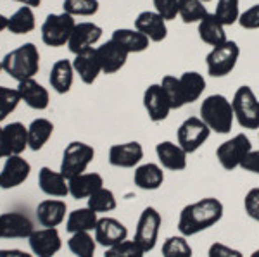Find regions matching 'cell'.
<instances>
[{"instance_id": "30bf717a", "label": "cell", "mask_w": 259, "mask_h": 257, "mask_svg": "<svg viewBox=\"0 0 259 257\" xmlns=\"http://www.w3.org/2000/svg\"><path fill=\"white\" fill-rule=\"evenodd\" d=\"M211 133L209 126L200 118H187L177 130V143L190 156L209 140Z\"/></svg>"}, {"instance_id": "ab89813d", "label": "cell", "mask_w": 259, "mask_h": 257, "mask_svg": "<svg viewBox=\"0 0 259 257\" xmlns=\"http://www.w3.org/2000/svg\"><path fill=\"white\" fill-rule=\"evenodd\" d=\"M214 16L223 26H232L239 23L240 18V0H218Z\"/></svg>"}, {"instance_id": "ba28073f", "label": "cell", "mask_w": 259, "mask_h": 257, "mask_svg": "<svg viewBox=\"0 0 259 257\" xmlns=\"http://www.w3.org/2000/svg\"><path fill=\"white\" fill-rule=\"evenodd\" d=\"M252 150V143H250L249 136L245 133H237L232 138L225 140L223 143L218 145L216 148V159L225 171H233V169L240 168L244 157Z\"/></svg>"}, {"instance_id": "7bdbcfd3", "label": "cell", "mask_w": 259, "mask_h": 257, "mask_svg": "<svg viewBox=\"0 0 259 257\" xmlns=\"http://www.w3.org/2000/svg\"><path fill=\"white\" fill-rule=\"evenodd\" d=\"M104 257H145V250L135 240H124L118 245L106 248Z\"/></svg>"}, {"instance_id": "7402d4cb", "label": "cell", "mask_w": 259, "mask_h": 257, "mask_svg": "<svg viewBox=\"0 0 259 257\" xmlns=\"http://www.w3.org/2000/svg\"><path fill=\"white\" fill-rule=\"evenodd\" d=\"M18 92L21 95V102H24L28 107H31L35 111H45L50 104L49 90L44 85H40L35 78L19 81Z\"/></svg>"}, {"instance_id": "816d5d0a", "label": "cell", "mask_w": 259, "mask_h": 257, "mask_svg": "<svg viewBox=\"0 0 259 257\" xmlns=\"http://www.w3.org/2000/svg\"><path fill=\"white\" fill-rule=\"evenodd\" d=\"M14 2H18V4H23V6H26V7H40V4H41V0H14Z\"/></svg>"}, {"instance_id": "3957f363", "label": "cell", "mask_w": 259, "mask_h": 257, "mask_svg": "<svg viewBox=\"0 0 259 257\" xmlns=\"http://www.w3.org/2000/svg\"><path fill=\"white\" fill-rule=\"evenodd\" d=\"M199 118L209 126L211 131L218 135H228L235 121L232 100H228L221 93L209 95L200 102Z\"/></svg>"}, {"instance_id": "5b68a950", "label": "cell", "mask_w": 259, "mask_h": 257, "mask_svg": "<svg viewBox=\"0 0 259 257\" xmlns=\"http://www.w3.org/2000/svg\"><path fill=\"white\" fill-rule=\"evenodd\" d=\"M76 26V21L68 12H61V14H49L41 24V41L47 47L59 48L68 45Z\"/></svg>"}, {"instance_id": "681fc988", "label": "cell", "mask_w": 259, "mask_h": 257, "mask_svg": "<svg viewBox=\"0 0 259 257\" xmlns=\"http://www.w3.org/2000/svg\"><path fill=\"white\" fill-rule=\"evenodd\" d=\"M0 257H31V254L19 248H0Z\"/></svg>"}, {"instance_id": "6f0895ef", "label": "cell", "mask_w": 259, "mask_h": 257, "mask_svg": "<svg viewBox=\"0 0 259 257\" xmlns=\"http://www.w3.org/2000/svg\"><path fill=\"white\" fill-rule=\"evenodd\" d=\"M257 136H259V135H257Z\"/></svg>"}, {"instance_id": "cb8c5ba5", "label": "cell", "mask_w": 259, "mask_h": 257, "mask_svg": "<svg viewBox=\"0 0 259 257\" xmlns=\"http://www.w3.org/2000/svg\"><path fill=\"white\" fill-rule=\"evenodd\" d=\"M133 183L140 190H145V192L159 190L164 183V171L156 163L139 164L135 168V173H133Z\"/></svg>"}, {"instance_id": "52a82bcc", "label": "cell", "mask_w": 259, "mask_h": 257, "mask_svg": "<svg viewBox=\"0 0 259 257\" xmlns=\"http://www.w3.org/2000/svg\"><path fill=\"white\" fill-rule=\"evenodd\" d=\"M95 157V148L85 142H71L66 145L64 152H62V161L59 171L66 180L87 173V168Z\"/></svg>"}, {"instance_id": "c3c4849f", "label": "cell", "mask_w": 259, "mask_h": 257, "mask_svg": "<svg viewBox=\"0 0 259 257\" xmlns=\"http://www.w3.org/2000/svg\"><path fill=\"white\" fill-rule=\"evenodd\" d=\"M240 169H244V171H247V173H252V175H259V148L257 150L252 148V150L244 157V161H242V164H240Z\"/></svg>"}, {"instance_id": "4dcf8cb0", "label": "cell", "mask_w": 259, "mask_h": 257, "mask_svg": "<svg viewBox=\"0 0 259 257\" xmlns=\"http://www.w3.org/2000/svg\"><path fill=\"white\" fill-rule=\"evenodd\" d=\"M54 133V124L52 121L45 118L33 119L31 124L28 126V148L33 152H38L45 147V143L50 140Z\"/></svg>"}, {"instance_id": "e0dca14e", "label": "cell", "mask_w": 259, "mask_h": 257, "mask_svg": "<svg viewBox=\"0 0 259 257\" xmlns=\"http://www.w3.org/2000/svg\"><path fill=\"white\" fill-rule=\"evenodd\" d=\"M142 159H144V147L139 142L116 143L109 148V164L114 168H137Z\"/></svg>"}, {"instance_id": "1f68e13d", "label": "cell", "mask_w": 259, "mask_h": 257, "mask_svg": "<svg viewBox=\"0 0 259 257\" xmlns=\"http://www.w3.org/2000/svg\"><path fill=\"white\" fill-rule=\"evenodd\" d=\"M4 136L11 156H21L28 148V128L23 123L16 121L4 126Z\"/></svg>"}, {"instance_id": "d4e9b609", "label": "cell", "mask_w": 259, "mask_h": 257, "mask_svg": "<svg viewBox=\"0 0 259 257\" xmlns=\"http://www.w3.org/2000/svg\"><path fill=\"white\" fill-rule=\"evenodd\" d=\"M38 186L40 190L49 197L54 198H62L66 195H69V183L61 171H54V169L44 168L38 171Z\"/></svg>"}, {"instance_id": "4316f807", "label": "cell", "mask_w": 259, "mask_h": 257, "mask_svg": "<svg viewBox=\"0 0 259 257\" xmlns=\"http://www.w3.org/2000/svg\"><path fill=\"white\" fill-rule=\"evenodd\" d=\"M223 24L220 23V19L214 16V12H207L202 19L197 23V33L199 38L204 41V43L211 45V47H218V45L225 43L227 38V31H225Z\"/></svg>"}, {"instance_id": "d590c367", "label": "cell", "mask_w": 259, "mask_h": 257, "mask_svg": "<svg viewBox=\"0 0 259 257\" xmlns=\"http://www.w3.org/2000/svg\"><path fill=\"white\" fill-rule=\"evenodd\" d=\"M87 207H90L94 213L104 214V213H111L118 207V200H116L114 192L106 186H102L100 190H97L95 193L87 198Z\"/></svg>"}, {"instance_id": "b9f144b4", "label": "cell", "mask_w": 259, "mask_h": 257, "mask_svg": "<svg viewBox=\"0 0 259 257\" xmlns=\"http://www.w3.org/2000/svg\"><path fill=\"white\" fill-rule=\"evenodd\" d=\"M19 102H21V95L18 92V88L0 86V123L11 113H14L18 109Z\"/></svg>"}, {"instance_id": "44dd1931", "label": "cell", "mask_w": 259, "mask_h": 257, "mask_svg": "<svg viewBox=\"0 0 259 257\" xmlns=\"http://www.w3.org/2000/svg\"><path fill=\"white\" fill-rule=\"evenodd\" d=\"M73 69L85 85H92V83L97 81V78L102 73V66H100L95 47L76 54L73 59Z\"/></svg>"}, {"instance_id": "2e32d148", "label": "cell", "mask_w": 259, "mask_h": 257, "mask_svg": "<svg viewBox=\"0 0 259 257\" xmlns=\"http://www.w3.org/2000/svg\"><path fill=\"white\" fill-rule=\"evenodd\" d=\"M35 225L23 213L0 214V238H30Z\"/></svg>"}, {"instance_id": "7dc6e473", "label": "cell", "mask_w": 259, "mask_h": 257, "mask_svg": "<svg viewBox=\"0 0 259 257\" xmlns=\"http://www.w3.org/2000/svg\"><path fill=\"white\" fill-rule=\"evenodd\" d=\"M207 257H244L239 248H233L227 243L214 242L207 248Z\"/></svg>"}, {"instance_id": "5bb4252c", "label": "cell", "mask_w": 259, "mask_h": 257, "mask_svg": "<svg viewBox=\"0 0 259 257\" xmlns=\"http://www.w3.org/2000/svg\"><path fill=\"white\" fill-rule=\"evenodd\" d=\"M31 173V164L21 156L7 157L2 171H0V188L11 190L23 185Z\"/></svg>"}, {"instance_id": "83f0119b", "label": "cell", "mask_w": 259, "mask_h": 257, "mask_svg": "<svg viewBox=\"0 0 259 257\" xmlns=\"http://www.w3.org/2000/svg\"><path fill=\"white\" fill-rule=\"evenodd\" d=\"M74 80V69H73V62L68 59H59L52 64L50 69V76L49 83L52 86V90L59 95L68 93L73 86Z\"/></svg>"}, {"instance_id": "4fadbf2b", "label": "cell", "mask_w": 259, "mask_h": 257, "mask_svg": "<svg viewBox=\"0 0 259 257\" xmlns=\"http://www.w3.org/2000/svg\"><path fill=\"white\" fill-rule=\"evenodd\" d=\"M102 28L90 21H83V23H76L74 31L71 35L68 41V48L71 54H80L85 52L89 48H94L99 43V40L102 38Z\"/></svg>"}, {"instance_id": "74e56055", "label": "cell", "mask_w": 259, "mask_h": 257, "mask_svg": "<svg viewBox=\"0 0 259 257\" xmlns=\"http://www.w3.org/2000/svg\"><path fill=\"white\" fill-rule=\"evenodd\" d=\"M159 85L162 86V90H164L166 97H168L171 109L177 111V109H182L183 106H187L185 97H183L182 85H180V78L173 76V74H166V76H162Z\"/></svg>"}, {"instance_id": "db71d44e", "label": "cell", "mask_w": 259, "mask_h": 257, "mask_svg": "<svg viewBox=\"0 0 259 257\" xmlns=\"http://www.w3.org/2000/svg\"><path fill=\"white\" fill-rule=\"evenodd\" d=\"M249 257H259V248H257V250H254Z\"/></svg>"}, {"instance_id": "d6a6232c", "label": "cell", "mask_w": 259, "mask_h": 257, "mask_svg": "<svg viewBox=\"0 0 259 257\" xmlns=\"http://www.w3.org/2000/svg\"><path fill=\"white\" fill-rule=\"evenodd\" d=\"M180 78V85L183 90V97L187 104L197 102L206 90V78L199 71H185Z\"/></svg>"}, {"instance_id": "f1b7e54d", "label": "cell", "mask_w": 259, "mask_h": 257, "mask_svg": "<svg viewBox=\"0 0 259 257\" xmlns=\"http://www.w3.org/2000/svg\"><path fill=\"white\" fill-rule=\"evenodd\" d=\"M112 41L123 47L128 54H140L145 52L150 45V40L144 33H140L135 28H119V30H114L111 36Z\"/></svg>"}, {"instance_id": "9f6ffc18", "label": "cell", "mask_w": 259, "mask_h": 257, "mask_svg": "<svg viewBox=\"0 0 259 257\" xmlns=\"http://www.w3.org/2000/svg\"><path fill=\"white\" fill-rule=\"evenodd\" d=\"M0 73H2V62H0Z\"/></svg>"}, {"instance_id": "60d3db41", "label": "cell", "mask_w": 259, "mask_h": 257, "mask_svg": "<svg viewBox=\"0 0 259 257\" xmlns=\"http://www.w3.org/2000/svg\"><path fill=\"white\" fill-rule=\"evenodd\" d=\"M99 0H64L62 2V12H68L74 18V16H80V18H90L99 12Z\"/></svg>"}, {"instance_id": "ee69618b", "label": "cell", "mask_w": 259, "mask_h": 257, "mask_svg": "<svg viewBox=\"0 0 259 257\" xmlns=\"http://www.w3.org/2000/svg\"><path fill=\"white\" fill-rule=\"evenodd\" d=\"M152 4H154V11L159 16H162V19H166V21L177 19L178 9H180V0H152Z\"/></svg>"}, {"instance_id": "484cf974", "label": "cell", "mask_w": 259, "mask_h": 257, "mask_svg": "<svg viewBox=\"0 0 259 257\" xmlns=\"http://www.w3.org/2000/svg\"><path fill=\"white\" fill-rule=\"evenodd\" d=\"M69 183V195L74 200L89 198L92 193H95L104 186V178L99 173H81V175L68 180Z\"/></svg>"}, {"instance_id": "7c38bea8", "label": "cell", "mask_w": 259, "mask_h": 257, "mask_svg": "<svg viewBox=\"0 0 259 257\" xmlns=\"http://www.w3.org/2000/svg\"><path fill=\"white\" fill-rule=\"evenodd\" d=\"M94 238L97 245L109 248L128 240V228L116 218H99L94 230Z\"/></svg>"}, {"instance_id": "6da1fadb", "label": "cell", "mask_w": 259, "mask_h": 257, "mask_svg": "<svg viewBox=\"0 0 259 257\" xmlns=\"http://www.w3.org/2000/svg\"><path fill=\"white\" fill-rule=\"evenodd\" d=\"M225 205L216 197H204L187 204L180 213L178 231L183 237H194L202 231L209 230L223 219Z\"/></svg>"}, {"instance_id": "603a6c76", "label": "cell", "mask_w": 259, "mask_h": 257, "mask_svg": "<svg viewBox=\"0 0 259 257\" xmlns=\"http://www.w3.org/2000/svg\"><path fill=\"white\" fill-rule=\"evenodd\" d=\"M36 219L44 228H56L66 219L68 205L61 198H45L36 205Z\"/></svg>"}, {"instance_id": "f6af8a7d", "label": "cell", "mask_w": 259, "mask_h": 257, "mask_svg": "<svg viewBox=\"0 0 259 257\" xmlns=\"http://www.w3.org/2000/svg\"><path fill=\"white\" fill-rule=\"evenodd\" d=\"M244 209L245 214L259 223V186L250 188L244 197Z\"/></svg>"}, {"instance_id": "9a60e30c", "label": "cell", "mask_w": 259, "mask_h": 257, "mask_svg": "<svg viewBox=\"0 0 259 257\" xmlns=\"http://www.w3.org/2000/svg\"><path fill=\"white\" fill-rule=\"evenodd\" d=\"M31 252L36 257H54L62 247L61 235L57 228H41L35 230L28 238Z\"/></svg>"}, {"instance_id": "8fae6325", "label": "cell", "mask_w": 259, "mask_h": 257, "mask_svg": "<svg viewBox=\"0 0 259 257\" xmlns=\"http://www.w3.org/2000/svg\"><path fill=\"white\" fill-rule=\"evenodd\" d=\"M144 107L149 119L152 123H162L168 119L171 109V104L166 97L164 90L159 83H152L145 88L144 92Z\"/></svg>"}, {"instance_id": "8d00e7d4", "label": "cell", "mask_w": 259, "mask_h": 257, "mask_svg": "<svg viewBox=\"0 0 259 257\" xmlns=\"http://www.w3.org/2000/svg\"><path fill=\"white\" fill-rule=\"evenodd\" d=\"M161 254L162 257H192L194 250H192V245L187 237L173 235V237H168L162 242Z\"/></svg>"}, {"instance_id": "ffe728a7", "label": "cell", "mask_w": 259, "mask_h": 257, "mask_svg": "<svg viewBox=\"0 0 259 257\" xmlns=\"http://www.w3.org/2000/svg\"><path fill=\"white\" fill-rule=\"evenodd\" d=\"M95 50H97L104 74H114L121 71V69L124 68V64H126L128 56H130L123 47H119V45L112 40L102 43L100 47H95Z\"/></svg>"}, {"instance_id": "f35d334b", "label": "cell", "mask_w": 259, "mask_h": 257, "mask_svg": "<svg viewBox=\"0 0 259 257\" xmlns=\"http://www.w3.org/2000/svg\"><path fill=\"white\" fill-rule=\"evenodd\" d=\"M206 6H204L202 0H180V9L178 16L185 24H194L199 23L204 16L207 14Z\"/></svg>"}, {"instance_id": "836d02e7", "label": "cell", "mask_w": 259, "mask_h": 257, "mask_svg": "<svg viewBox=\"0 0 259 257\" xmlns=\"http://www.w3.org/2000/svg\"><path fill=\"white\" fill-rule=\"evenodd\" d=\"M36 26L35 21V14H33L31 7L21 6L18 11L9 18V23H7V30L14 35H26V33H31Z\"/></svg>"}, {"instance_id": "7a4b0ae2", "label": "cell", "mask_w": 259, "mask_h": 257, "mask_svg": "<svg viewBox=\"0 0 259 257\" xmlns=\"http://www.w3.org/2000/svg\"><path fill=\"white\" fill-rule=\"evenodd\" d=\"M0 62H2V71H6L11 78H14L19 83L35 78V74H38L40 52L35 43L28 41V43L19 45L18 48L6 54Z\"/></svg>"}, {"instance_id": "f907efd6", "label": "cell", "mask_w": 259, "mask_h": 257, "mask_svg": "<svg viewBox=\"0 0 259 257\" xmlns=\"http://www.w3.org/2000/svg\"><path fill=\"white\" fill-rule=\"evenodd\" d=\"M9 148H7V143H6V136H4V128L0 126V159L2 157H9Z\"/></svg>"}, {"instance_id": "e575fe53", "label": "cell", "mask_w": 259, "mask_h": 257, "mask_svg": "<svg viewBox=\"0 0 259 257\" xmlns=\"http://www.w3.org/2000/svg\"><path fill=\"white\" fill-rule=\"evenodd\" d=\"M68 248L74 257H95V248L97 242L89 231H78L73 233L68 240Z\"/></svg>"}, {"instance_id": "11a10c76", "label": "cell", "mask_w": 259, "mask_h": 257, "mask_svg": "<svg viewBox=\"0 0 259 257\" xmlns=\"http://www.w3.org/2000/svg\"><path fill=\"white\" fill-rule=\"evenodd\" d=\"M204 4H207V2H212V0H202Z\"/></svg>"}, {"instance_id": "bcb514c9", "label": "cell", "mask_w": 259, "mask_h": 257, "mask_svg": "<svg viewBox=\"0 0 259 257\" xmlns=\"http://www.w3.org/2000/svg\"><path fill=\"white\" fill-rule=\"evenodd\" d=\"M239 24L244 30H259V4H254L249 9L240 12Z\"/></svg>"}, {"instance_id": "f546056e", "label": "cell", "mask_w": 259, "mask_h": 257, "mask_svg": "<svg viewBox=\"0 0 259 257\" xmlns=\"http://www.w3.org/2000/svg\"><path fill=\"white\" fill-rule=\"evenodd\" d=\"M97 213L90 209V207H81V209H74L69 213L68 219H66V231L68 233H78V231H94L97 226Z\"/></svg>"}, {"instance_id": "9c48e42d", "label": "cell", "mask_w": 259, "mask_h": 257, "mask_svg": "<svg viewBox=\"0 0 259 257\" xmlns=\"http://www.w3.org/2000/svg\"><path fill=\"white\" fill-rule=\"evenodd\" d=\"M161 225H162V218L156 207L149 205L142 211L139 223H137L135 228V237H133V240L144 248L145 254L156 248L157 240H159Z\"/></svg>"}, {"instance_id": "f5cc1de1", "label": "cell", "mask_w": 259, "mask_h": 257, "mask_svg": "<svg viewBox=\"0 0 259 257\" xmlns=\"http://www.w3.org/2000/svg\"><path fill=\"white\" fill-rule=\"evenodd\" d=\"M7 23H9V18H6L4 14H0V33L4 30H7Z\"/></svg>"}, {"instance_id": "d6986e66", "label": "cell", "mask_w": 259, "mask_h": 257, "mask_svg": "<svg viewBox=\"0 0 259 257\" xmlns=\"http://www.w3.org/2000/svg\"><path fill=\"white\" fill-rule=\"evenodd\" d=\"M166 23L168 21L162 19V16L157 14L156 11H144L137 16L135 30L144 33L154 43H159V41L166 40V36H168V24Z\"/></svg>"}, {"instance_id": "ac0fdd59", "label": "cell", "mask_w": 259, "mask_h": 257, "mask_svg": "<svg viewBox=\"0 0 259 257\" xmlns=\"http://www.w3.org/2000/svg\"><path fill=\"white\" fill-rule=\"evenodd\" d=\"M156 156L159 166L168 171H183L189 164V154L178 143L164 140L156 145Z\"/></svg>"}, {"instance_id": "8992f818", "label": "cell", "mask_w": 259, "mask_h": 257, "mask_svg": "<svg viewBox=\"0 0 259 257\" xmlns=\"http://www.w3.org/2000/svg\"><path fill=\"white\" fill-rule=\"evenodd\" d=\"M240 57V47L237 41L227 40L225 43L212 47L211 52L206 56L207 74L212 78H225L235 69Z\"/></svg>"}, {"instance_id": "277c9868", "label": "cell", "mask_w": 259, "mask_h": 257, "mask_svg": "<svg viewBox=\"0 0 259 257\" xmlns=\"http://www.w3.org/2000/svg\"><path fill=\"white\" fill-rule=\"evenodd\" d=\"M235 121L244 130H259V98L247 85L237 88L232 98Z\"/></svg>"}]
</instances>
